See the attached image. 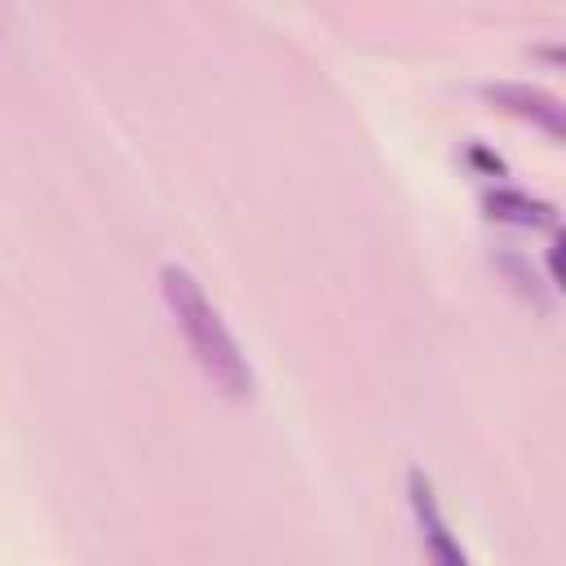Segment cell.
<instances>
[{"mask_svg": "<svg viewBox=\"0 0 566 566\" xmlns=\"http://www.w3.org/2000/svg\"><path fill=\"white\" fill-rule=\"evenodd\" d=\"M159 292H164V305H168L177 332L186 336L190 358L212 380V389H221L226 398H252L256 394V371H252L243 345L234 340V332L226 327L221 310L203 296L199 279L186 265H164L159 270Z\"/></svg>", "mask_w": 566, "mask_h": 566, "instance_id": "obj_1", "label": "cell"}, {"mask_svg": "<svg viewBox=\"0 0 566 566\" xmlns=\"http://www.w3.org/2000/svg\"><path fill=\"white\" fill-rule=\"evenodd\" d=\"M482 97L491 106H500L504 115H513L522 124H535L539 133H548L553 142L566 146V102L553 97L548 88L522 84V80H491V84H482Z\"/></svg>", "mask_w": 566, "mask_h": 566, "instance_id": "obj_2", "label": "cell"}, {"mask_svg": "<svg viewBox=\"0 0 566 566\" xmlns=\"http://www.w3.org/2000/svg\"><path fill=\"white\" fill-rule=\"evenodd\" d=\"M407 500H411V517H416V526H420V548H424L433 562H442V566H464L469 553H464V544L451 535V522L442 517V504H438L433 482H429L424 469H407Z\"/></svg>", "mask_w": 566, "mask_h": 566, "instance_id": "obj_3", "label": "cell"}, {"mask_svg": "<svg viewBox=\"0 0 566 566\" xmlns=\"http://www.w3.org/2000/svg\"><path fill=\"white\" fill-rule=\"evenodd\" d=\"M486 212L504 226H522V230H544L557 221V208L526 195V190H513V186H500V190H486Z\"/></svg>", "mask_w": 566, "mask_h": 566, "instance_id": "obj_4", "label": "cell"}, {"mask_svg": "<svg viewBox=\"0 0 566 566\" xmlns=\"http://www.w3.org/2000/svg\"><path fill=\"white\" fill-rule=\"evenodd\" d=\"M548 274H553V287H562L566 292V230H557V239H553V248H548Z\"/></svg>", "mask_w": 566, "mask_h": 566, "instance_id": "obj_5", "label": "cell"}, {"mask_svg": "<svg viewBox=\"0 0 566 566\" xmlns=\"http://www.w3.org/2000/svg\"><path fill=\"white\" fill-rule=\"evenodd\" d=\"M531 57H539V62H548V66L566 71V44H535V49H531Z\"/></svg>", "mask_w": 566, "mask_h": 566, "instance_id": "obj_6", "label": "cell"}, {"mask_svg": "<svg viewBox=\"0 0 566 566\" xmlns=\"http://www.w3.org/2000/svg\"><path fill=\"white\" fill-rule=\"evenodd\" d=\"M469 159H473V164H482V168H486V172H504V164H500V159H495V155H491V150H482V146H478V142H473V146H469Z\"/></svg>", "mask_w": 566, "mask_h": 566, "instance_id": "obj_7", "label": "cell"}]
</instances>
